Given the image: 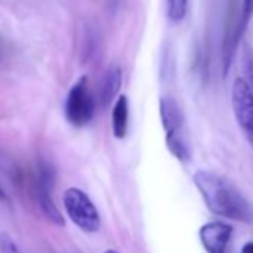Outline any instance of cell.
Segmentation results:
<instances>
[{"label":"cell","mask_w":253,"mask_h":253,"mask_svg":"<svg viewBox=\"0 0 253 253\" xmlns=\"http://www.w3.org/2000/svg\"><path fill=\"white\" fill-rule=\"evenodd\" d=\"M194 183L211 213L244 223L253 220V210L249 201L223 176L200 170L194 174Z\"/></svg>","instance_id":"obj_1"},{"label":"cell","mask_w":253,"mask_h":253,"mask_svg":"<svg viewBox=\"0 0 253 253\" xmlns=\"http://www.w3.org/2000/svg\"><path fill=\"white\" fill-rule=\"evenodd\" d=\"M160 113L166 130L167 148L177 160H189V149L183 139V122L179 104L171 97H163L160 101Z\"/></svg>","instance_id":"obj_2"},{"label":"cell","mask_w":253,"mask_h":253,"mask_svg":"<svg viewBox=\"0 0 253 253\" xmlns=\"http://www.w3.org/2000/svg\"><path fill=\"white\" fill-rule=\"evenodd\" d=\"M64 209L70 220L85 232L100 229V214L91 198L79 188H69L63 197Z\"/></svg>","instance_id":"obj_3"},{"label":"cell","mask_w":253,"mask_h":253,"mask_svg":"<svg viewBox=\"0 0 253 253\" xmlns=\"http://www.w3.org/2000/svg\"><path fill=\"white\" fill-rule=\"evenodd\" d=\"M95 110L94 97L89 91L88 78L82 76L76 81V84L70 88L66 100V118L73 126L86 125Z\"/></svg>","instance_id":"obj_4"},{"label":"cell","mask_w":253,"mask_h":253,"mask_svg":"<svg viewBox=\"0 0 253 253\" xmlns=\"http://www.w3.org/2000/svg\"><path fill=\"white\" fill-rule=\"evenodd\" d=\"M232 110L240 128L253 148V94L244 78H237L234 81Z\"/></svg>","instance_id":"obj_5"},{"label":"cell","mask_w":253,"mask_h":253,"mask_svg":"<svg viewBox=\"0 0 253 253\" xmlns=\"http://www.w3.org/2000/svg\"><path fill=\"white\" fill-rule=\"evenodd\" d=\"M232 228L222 222H209L200 228V240L207 253H226Z\"/></svg>","instance_id":"obj_6"},{"label":"cell","mask_w":253,"mask_h":253,"mask_svg":"<svg viewBox=\"0 0 253 253\" xmlns=\"http://www.w3.org/2000/svg\"><path fill=\"white\" fill-rule=\"evenodd\" d=\"M51 186H52V171L48 167H43L41 170L39 182H38V200L39 206L43 211V214L55 225H64V219L61 213L58 211L57 206L52 201L51 197Z\"/></svg>","instance_id":"obj_7"},{"label":"cell","mask_w":253,"mask_h":253,"mask_svg":"<svg viewBox=\"0 0 253 253\" xmlns=\"http://www.w3.org/2000/svg\"><path fill=\"white\" fill-rule=\"evenodd\" d=\"M122 85V69L119 66H110L101 79L100 84V100L103 106L112 103V100L118 95Z\"/></svg>","instance_id":"obj_8"},{"label":"cell","mask_w":253,"mask_h":253,"mask_svg":"<svg viewBox=\"0 0 253 253\" xmlns=\"http://www.w3.org/2000/svg\"><path fill=\"white\" fill-rule=\"evenodd\" d=\"M128 128V100L119 95L112 110V131L116 139H124Z\"/></svg>","instance_id":"obj_9"},{"label":"cell","mask_w":253,"mask_h":253,"mask_svg":"<svg viewBox=\"0 0 253 253\" xmlns=\"http://www.w3.org/2000/svg\"><path fill=\"white\" fill-rule=\"evenodd\" d=\"M253 17V0H243L241 2V11L238 12V17H237V29H235V33H237V39L241 42L247 27H249V23Z\"/></svg>","instance_id":"obj_10"},{"label":"cell","mask_w":253,"mask_h":253,"mask_svg":"<svg viewBox=\"0 0 253 253\" xmlns=\"http://www.w3.org/2000/svg\"><path fill=\"white\" fill-rule=\"evenodd\" d=\"M188 12V0H167V17L171 23H180Z\"/></svg>","instance_id":"obj_11"},{"label":"cell","mask_w":253,"mask_h":253,"mask_svg":"<svg viewBox=\"0 0 253 253\" xmlns=\"http://www.w3.org/2000/svg\"><path fill=\"white\" fill-rule=\"evenodd\" d=\"M241 61H243V70H244V79L250 86V91L253 94V49L250 45H244L243 46V52H241Z\"/></svg>","instance_id":"obj_12"},{"label":"cell","mask_w":253,"mask_h":253,"mask_svg":"<svg viewBox=\"0 0 253 253\" xmlns=\"http://www.w3.org/2000/svg\"><path fill=\"white\" fill-rule=\"evenodd\" d=\"M0 250L2 253H20L17 244L8 234H0Z\"/></svg>","instance_id":"obj_13"},{"label":"cell","mask_w":253,"mask_h":253,"mask_svg":"<svg viewBox=\"0 0 253 253\" xmlns=\"http://www.w3.org/2000/svg\"><path fill=\"white\" fill-rule=\"evenodd\" d=\"M241 253H253V241L244 243V246L241 247Z\"/></svg>","instance_id":"obj_14"},{"label":"cell","mask_w":253,"mask_h":253,"mask_svg":"<svg viewBox=\"0 0 253 253\" xmlns=\"http://www.w3.org/2000/svg\"><path fill=\"white\" fill-rule=\"evenodd\" d=\"M0 198H2V200H5V198H6V195H5V192H3L2 186H0Z\"/></svg>","instance_id":"obj_15"},{"label":"cell","mask_w":253,"mask_h":253,"mask_svg":"<svg viewBox=\"0 0 253 253\" xmlns=\"http://www.w3.org/2000/svg\"><path fill=\"white\" fill-rule=\"evenodd\" d=\"M104 253H118V252H115V250H106Z\"/></svg>","instance_id":"obj_16"}]
</instances>
